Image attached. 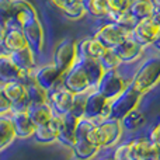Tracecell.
I'll use <instances>...</instances> for the list:
<instances>
[{
    "instance_id": "obj_45",
    "label": "cell",
    "mask_w": 160,
    "mask_h": 160,
    "mask_svg": "<svg viewBox=\"0 0 160 160\" xmlns=\"http://www.w3.org/2000/svg\"><path fill=\"white\" fill-rule=\"evenodd\" d=\"M75 160H76V159H75Z\"/></svg>"
},
{
    "instance_id": "obj_21",
    "label": "cell",
    "mask_w": 160,
    "mask_h": 160,
    "mask_svg": "<svg viewBox=\"0 0 160 160\" xmlns=\"http://www.w3.org/2000/svg\"><path fill=\"white\" fill-rule=\"evenodd\" d=\"M16 139V129L11 115L10 114L0 115V153L4 152Z\"/></svg>"
},
{
    "instance_id": "obj_23",
    "label": "cell",
    "mask_w": 160,
    "mask_h": 160,
    "mask_svg": "<svg viewBox=\"0 0 160 160\" xmlns=\"http://www.w3.org/2000/svg\"><path fill=\"white\" fill-rule=\"evenodd\" d=\"M79 63L83 66L86 75H87L90 84L93 88L97 87V84L100 83L101 78L104 76L105 69L102 68L101 62L98 59H91V58H79Z\"/></svg>"
},
{
    "instance_id": "obj_10",
    "label": "cell",
    "mask_w": 160,
    "mask_h": 160,
    "mask_svg": "<svg viewBox=\"0 0 160 160\" xmlns=\"http://www.w3.org/2000/svg\"><path fill=\"white\" fill-rule=\"evenodd\" d=\"M73 100H75V93L68 90L63 84L48 93V104H49L53 115L58 117L70 112Z\"/></svg>"
},
{
    "instance_id": "obj_18",
    "label": "cell",
    "mask_w": 160,
    "mask_h": 160,
    "mask_svg": "<svg viewBox=\"0 0 160 160\" xmlns=\"http://www.w3.org/2000/svg\"><path fill=\"white\" fill-rule=\"evenodd\" d=\"M10 115H11V118H13L17 139L24 141V139L32 138L37 127H35V124L31 121L27 111H11Z\"/></svg>"
},
{
    "instance_id": "obj_36",
    "label": "cell",
    "mask_w": 160,
    "mask_h": 160,
    "mask_svg": "<svg viewBox=\"0 0 160 160\" xmlns=\"http://www.w3.org/2000/svg\"><path fill=\"white\" fill-rule=\"evenodd\" d=\"M114 160H128V142H121L114 148L112 152Z\"/></svg>"
},
{
    "instance_id": "obj_8",
    "label": "cell",
    "mask_w": 160,
    "mask_h": 160,
    "mask_svg": "<svg viewBox=\"0 0 160 160\" xmlns=\"http://www.w3.org/2000/svg\"><path fill=\"white\" fill-rule=\"evenodd\" d=\"M128 160H160V146L148 136H135L128 141Z\"/></svg>"
},
{
    "instance_id": "obj_14",
    "label": "cell",
    "mask_w": 160,
    "mask_h": 160,
    "mask_svg": "<svg viewBox=\"0 0 160 160\" xmlns=\"http://www.w3.org/2000/svg\"><path fill=\"white\" fill-rule=\"evenodd\" d=\"M63 86L75 94L88 93V91L94 90V88L91 87L90 80H88L87 75H86L83 66L79 63V61H78V63L63 76Z\"/></svg>"
},
{
    "instance_id": "obj_1",
    "label": "cell",
    "mask_w": 160,
    "mask_h": 160,
    "mask_svg": "<svg viewBox=\"0 0 160 160\" xmlns=\"http://www.w3.org/2000/svg\"><path fill=\"white\" fill-rule=\"evenodd\" d=\"M131 84L143 96L160 84V56H150L141 61L131 78Z\"/></svg>"
},
{
    "instance_id": "obj_29",
    "label": "cell",
    "mask_w": 160,
    "mask_h": 160,
    "mask_svg": "<svg viewBox=\"0 0 160 160\" xmlns=\"http://www.w3.org/2000/svg\"><path fill=\"white\" fill-rule=\"evenodd\" d=\"M62 14H63L68 20H72V21H79V20L84 18V17L87 16V10H86L84 2L76 0V2L70 3L66 8L62 10Z\"/></svg>"
},
{
    "instance_id": "obj_16",
    "label": "cell",
    "mask_w": 160,
    "mask_h": 160,
    "mask_svg": "<svg viewBox=\"0 0 160 160\" xmlns=\"http://www.w3.org/2000/svg\"><path fill=\"white\" fill-rule=\"evenodd\" d=\"M80 118L75 114L68 112L65 115H61V124H59V133L58 142L65 148L72 149L76 142V129H78Z\"/></svg>"
},
{
    "instance_id": "obj_20",
    "label": "cell",
    "mask_w": 160,
    "mask_h": 160,
    "mask_svg": "<svg viewBox=\"0 0 160 160\" xmlns=\"http://www.w3.org/2000/svg\"><path fill=\"white\" fill-rule=\"evenodd\" d=\"M25 76L27 75L11 61L8 55L0 58V84L14 80H24Z\"/></svg>"
},
{
    "instance_id": "obj_2",
    "label": "cell",
    "mask_w": 160,
    "mask_h": 160,
    "mask_svg": "<svg viewBox=\"0 0 160 160\" xmlns=\"http://www.w3.org/2000/svg\"><path fill=\"white\" fill-rule=\"evenodd\" d=\"M124 132L125 131L122 128L121 121L110 118L97 122L93 129L87 133V136L94 145L100 146L101 149H110L121 143Z\"/></svg>"
},
{
    "instance_id": "obj_3",
    "label": "cell",
    "mask_w": 160,
    "mask_h": 160,
    "mask_svg": "<svg viewBox=\"0 0 160 160\" xmlns=\"http://www.w3.org/2000/svg\"><path fill=\"white\" fill-rule=\"evenodd\" d=\"M143 94H141L132 84L129 83L124 93H121L118 97H115L114 100H111V119H118L121 121L125 115L131 112V111L136 110L141 104Z\"/></svg>"
},
{
    "instance_id": "obj_42",
    "label": "cell",
    "mask_w": 160,
    "mask_h": 160,
    "mask_svg": "<svg viewBox=\"0 0 160 160\" xmlns=\"http://www.w3.org/2000/svg\"><path fill=\"white\" fill-rule=\"evenodd\" d=\"M153 3H155L156 7H160V0H153Z\"/></svg>"
},
{
    "instance_id": "obj_30",
    "label": "cell",
    "mask_w": 160,
    "mask_h": 160,
    "mask_svg": "<svg viewBox=\"0 0 160 160\" xmlns=\"http://www.w3.org/2000/svg\"><path fill=\"white\" fill-rule=\"evenodd\" d=\"M98 61L101 62L102 68H104L105 70L119 69V66L122 65L121 59L118 58V55L115 53V51H114L112 48H107V49L104 51V53L100 56Z\"/></svg>"
},
{
    "instance_id": "obj_39",
    "label": "cell",
    "mask_w": 160,
    "mask_h": 160,
    "mask_svg": "<svg viewBox=\"0 0 160 160\" xmlns=\"http://www.w3.org/2000/svg\"><path fill=\"white\" fill-rule=\"evenodd\" d=\"M152 48L156 51V52H159V53H160V31H159L158 37H156L155 42H153V44H152Z\"/></svg>"
},
{
    "instance_id": "obj_5",
    "label": "cell",
    "mask_w": 160,
    "mask_h": 160,
    "mask_svg": "<svg viewBox=\"0 0 160 160\" xmlns=\"http://www.w3.org/2000/svg\"><path fill=\"white\" fill-rule=\"evenodd\" d=\"M132 31L117 22L101 20V24L97 25L93 35L104 45L105 48H115L118 44H121L124 39L131 37Z\"/></svg>"
},
{
    "instance_id": "obj_25",
    "label": "cell",
    "mask_w": 160,
    "mask_h": 160,
    "mask_svg": "<svg viewBox=\"0 0 160 160\" xmlns=\"http://www.w3.org/2000/svg\"><path fill=\"white\" fill-rule=\"evenodd\" d=\"M22 82L25 83V87H27L30 104H48V91L35 82L34 76H28Z\"/></svg>"
},
{
    "instance_id": "obj_15",
    "label": "cell",
    "mask_w": 160,
    "mask_h": 160,
    "mask_svg": "<svg viewBox=\"0 0 160 160\" xmlns=\"http://www.w3.org/2000/svg\"><path fill=\"white\" fill-rule=\"evenodd\" d=\"M159 31H160V27L150 17H148V18H143V20H138L135 27L132 28L131 37L136 42H139L142 47L148 48V47H152Z\"/></svg>"
},
{
    "instance_id": "obj_13",
    "label": "cell",
    "mask_w": 160,
    "mask_h": 160,
    "mask_svg": "<svg viewBox=\"0 0 160 160\" xmlns=\"http://www.w3.org/2000/svg\"><path fill=\"white\" fill-rule=\"evenodd\" d=\"M3 90L6 96L13 104L11 111H27L30 107V100L27 96V87L22 80H14V82L3 83Z\"/></svg>"
},
{
    "instance_id": "obj_4",
    "label": "cell",
    "mask_w": 160,
    "mask_h": 160,
    "mask_svg": "<svg viewBox=\"0 0 160 160\" xmlns=\"http://www.w3.org/2000/svg\"><path fill=\"white\" fill-rule=\"evenodd\" d=\"M79 61L78 41L72 38H65L53 49L52 63L59 69L62 75H66Z\"/></svg>"
},
{
    "instance_id": "obj_43",
    "label": "cell",
    "mask_w": 160,
    "mask_h": 160,
    "mask_svg": "<svg viewBox=\"0 0 160 160\" xmlns=\"http://www.w3.org/2000/svg\"><path fill=\"white\" fill-rule=\"evenodd\" d=\"M98 160H114L112 158H102V159H98Z\"/></svg>"
},
{
    "instance_id": "obj_31",
    "label": "cell",
    "mask_w": 160,
    "mask_h": 160,
    "mask_svg": "<svg viewBox=\"0 0 160 160\" xmlns=\"http://www.w3.org/2000/svg\"><path fill=\"white\" fill-rule=\"evenodd\" d=\"M13 4L14 0H0V24L6 28L13 16Z\"/></svg>"
},
{
    "instance_id": "obj_9",
    "label": "cell",
    "mask_w": 160,
    "mask_h": 160,
    "mask_svg": "<svg viewBox=\"0 0 160 160\" xmlns=\"http://www.w3.org/2000/svg\"><path fill=\"white\" fill-rule=\"evenodd\" d=\"M22 32H24L25 38H27L28 47L35 52V55L38 56L39 53L44 52L45 49V30L42 25L39 17H34L30 21H27L22 25Z\"/></svg>"
},
{
    "instance_id": "obj_34",
    "label": "cell",
    "mask_w": 160,
    "mask_h": 160,
    "mask_svg": "<svg viewBox=\"0 0 160 160\" xmlns=\"http://www.w3.org/2000/svg\"><path fill=\"white\" fill-rule=\"evenodd\" d=\"M146 136L150 142H153V143H156L160 146V118H158L152 125H150Z\"/></svg>"
},
{
    "instance_id": "obj_22",
    "label": "cell",
    "mask_w": 160,
    "mask_h": 160,
    "mask_svg": "<svg viewBox=\"0 0 160 160\" xmlns=\"http://www.w3.org/2000/svg\"><path fill=\"white\" fill-rule=\"evenodd\" d=\"M3 45H4L6 51L8 53H11L27 48L28 42L21 28H7L4 39H3Z\"/></svg>"
},
{
    "instance_id": "obj_6",
    "label": "cell",
    "mask_w": 160,
    "mask_h": 160,
    "mask_svg": "<svg viewBox=\"0 0 160 160\" xmlns=\"http://www.w3.org/2000/svg\"><path fill=\"white\" fill-rule=\"evenodd\" d=\"M111 114V101L107 100L100 91L96 88L88 91L87 100H86V107H84V117L83 118L91 119L97 124V122L110 119Z\"/></svg>"
},
{
    "instance_id": "obj_11",
    "label": "cell",
    "mask_w": 160,
    "mask_h": 160,
    "mask_svg": "<svg viewBox=\"0 0 160 160\" xmlns=\"http://www.w3.org/2000/svg\"><path fill=\"white\" fill-rule=\"evenodd\" d=\"M34 79L48 93L63 84V75L59 72V69L53 63L38 65L34 72Z\"/></svg>"
},
{
    "instance_id": "obj_32",
    "label": "cell",
    "mask_w": 160,
    "mask_h": 160,
    "mask_svg": "<svg viewBox=\"0 0 160 160\" xmlns=\"http://www.w3.org/2000/svg\"><path fill=\"white\" fill-rule=\"evenodd\" d=\"M87 94L88 93H79L75 94V100H73V105L70 112L75 114L79 118L84 117V107H86V100H87Z\"/></svg>"
},
{
    "instance_id": "obj_40",
    "label": "cell",
    "mask_w": 160,
    "mask_h": 160,
    "mask_svg": "<svg viewBox=\"0 0 160 160\" xmlns=\"http://www.w3.org/2000/svg\"><path fill=\"white\" fill-rule=\"evenodd\" d=\"M6 31H7V28H6L4 25H2V24H0V44H3V39H4Z\"/></svg>"
},
{
    "instance_id": "obj_28",
    "label": "cell",
    "mask_w": 160,
    "mask_h": 160,
    "mask_svg": "<svg viewBox=\"0 0 160 160\" xmlns=\"http://www.w3.org/2000/svg\"><path fill=\"white\" fill-rule=\"evenodd\" d=\"M84 6L87 10V16H91L97 20H107L108 7L107 0H84Z\"/></svg>"
},
{
    "instance_id": "obj_19",
    "label": "cell",
    "mask_w": 160,
    "mask_h": 160,
    "mask_svg": "<svg viewBox=\"0 0 160 160\" xmlns=\"http://www.w3.org/2000/svg\"><path fill=\"white\" fill-rule=\"evenodd\" d=\"M107 48L98 41L94 35L86 37V38L78 41V55L79 58H91L100 59Z\"/></svg>"
},
{
    "instance_id": "obj_27",
    "label": "cell",
    "mask_w": 160,
    "mask_h": 160,
    "mask_svg": "<svg viewBox=\"0 0 160 160\" xmlns=\"http://www.w3.org/2000/svg\"><path fill=\"white\" fill-rule=\"evenodd\" d=\"M155 10V3L153 0H132L129 6V13L136 20H143L152 16Z\"/></svg>"
},
{
    "instance_id": "obj_44",
    "label": "cell",
    "mask_w": 160,
    "mask_h": 160,
    "mask_svg": "<svg viewBox=\"0 0 160 160\" xmlns=\"http://www.w3.org/2000/svg\"><path fill=\"white\" fill-rule=\"evenodd\" d=\"M80 2H84V0H80Z\"/></svg>"
},
{
    "instance_id": "obj_38",
    "label": "cell",
    "mask_w": 160,
    "mask_h": 160,
    "mask_svg": "<svg viewBox=\"0 0 160 160\" xmlns=\"http://www.w3.org/2000/svg\"><path fill=\"white\" fill-rule=\"evenodd\" d=\"M150 18L153 20V21L156 22V24L160 27V7H156L155 6V10H153L152 16H150Z\"/></svg>"
},
{
    "instance_id": "obj_12",
    "label": "cell",
    "mask_w": 160,
    "mask_h": 160,
    "mask_svg": "<svg viewBox=\"0 0 160 160\" xmlns=\"http://www.w3.org/2000/svg\"><path fill=\"white\" fill-rule=\"evenodd\" d=\"M112 49L121 59L122 65H132L143 59L146 48L142 47L139 42H136L132 37H128L127 39H124L121 44H118Z\"/></svg>"
},
{
    "instance_id": "obj_24",
    "label": "cell",
    "mask_w": 160,
    "mask_h": 160,
    "mask_svg": "<svg viewBox=\"0 0 160 160\" xmlns=\"http://www.w3.org/2000/svg\"><path fill=\"white\" fill-rule=\"evenodd\" d=\"M146 114L143 111H141L139 108L131 111L128 115H125L121 119L122 128H124L125 132L128 133H136L141 129H143L145 125H146Z\"/></svg>"
},
{
    "instance_id": "obj_33",
    "label": "cell",
    "mask_w": 160,
    "mask_h": 160,
    "mask_svg": "<svg viewBox=\"0 0 160 160\" xmlns=\"http://www.w3.org/2000/svg\"><path fill=\"white\" fill-rule=\"evenodd\" d=\"M132 0H107L108 13H124L129 10Z\"/></svg>"
},
{
    "instance_id": "obj_41",
    "label": "cell",
    "mask_w": 160,
    "mask_h": 160,
    "mask_svg": "<svg viewBox=\"0 0 160 160\" xmlns=\"http://www.w3.org/2000/svg\"><path fill=\"white\" fill-rule=\"evenodd\" d=\"M6 55H8V52H7V51H6L4 45H3V44H0V58H3V56H6Z\"/></svg>"
},
{
    "instance_id": "obj_35",
    "label": "cell",
    "mask_w": 160,
    "mask_h": 160,
    "mask_svg": "<svg viewBox=\"0 0 160 160\" xmlns=\"http://www.w3.org/2000/svg\"><path fill=\"white\" fill-rule=\"evenodd\" d=\"M13 110V104L8 100V97L6 96L4 90H3V86L0 84V115L3 114H10Z\"/></svg>"
},
{
    "instance_id": "obj_26",
    "label": "cell",
    "mask_w": 160,
    "mask_h": 160,
    "mask_svg": "<svg viewBox=\"0 0 160 160\" xmlns=\"http://www.w3.org/2000/svg\"><path fill=\"white\" fill-rule=\"evenodd\" d=\"M27 112L30 115L31 121L35 124V127L45 124L53 117L49 104H30Z\"/></svg>"
},
{
    "instance_id": "obj_37",
    "label": "cell",
    "mask_w": 160,
    "mask_h": 160,
    "mask_svg": "<svg viewBox=\"0 0 160 160\" xmlns=\"http://www.w3.org/2000/svg\"><path fill=\"white\" fill-rule=\"evenodd\" d=\"M51 3H52L53 6H55L56 8H59V10H63V8H66L70 4V3H73V2H76V0H49Z\"/></svg>"
},
{
    "instance_id": "obj_17",
    "label": "cell",
    "mask_w": 160,
    "mask_h": 160,
    "mask_svg": "<svg viewBox=\"0 0 160 160\" xmlns=\"http://www.w3.org/2000/svg\"><path fill=\"white\" fill-rule=\"evenodd\" d=\"M59 124H61V117L53 115L48 122L42 125H38L35 128L32 138L35 142L42 145H49L58 142V133H59Z\"/></svg>"
},
{
    "instance_id": "obj_7",
    "label": "cell",
    "mask_w": 160,
    "mask_h": 160,
    "mask_svg": "<svg viewBox=\"0 0 160 160\" xmlns=\"http://www.w3.org/2000/svg\"><path fill=\"white\" fill-rule=\"evenodd\" d=\"M131 80H128L119 72L118 69L114 70H105L104 76L101 78L100 83L97 84L96 90L100 91L107 100H114L121 93H124L125 88L129 86Z\"/></svg>"
}]
</instances>
